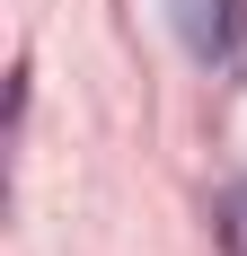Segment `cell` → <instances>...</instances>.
<instances>
[{
	"label": "cell",
	"instance_id": "2",
	"mask_svg": "<svg viewBox=\"0 0 247 256\" xmlns=\"http://www.w3.org/2000/svg\"><path fill=\"white\" fill-rule=\"evenodd\" d=\"M212 238H221V256H247V177L212 204Z\"/></svg>",
	"mask_w": 247,
	"mask_h": 256
},
{
	"label": "cell",
	"instance_id": "1",
	"mask_svg": "<svg viewBox=\"0 0 247 256\" xmlns=\"http://www.w3.org/2000/svg\"><path fill=\"white\" fill-rule=\"evenodd\" d=\"M168 26H176V44L194 62H221L247 36V0H168Z\"/></svg>",
	"mask_w": 247,
	"mask_h": 256
}]
</instances>
